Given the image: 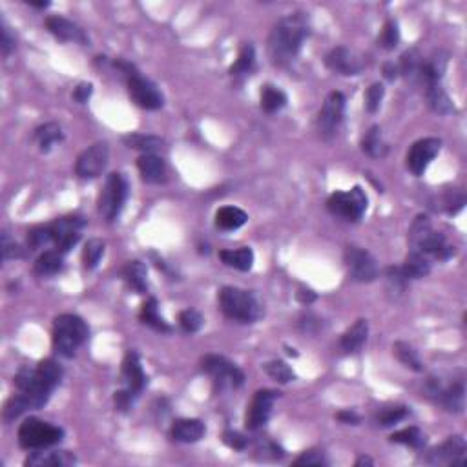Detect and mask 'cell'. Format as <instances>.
Wrapping results in <instances>:
<instances>
[{"label":"cell","mask_w":467,"mask_h":467,"mask_svg":"<svg viewBox=\"0 0 467 467\" xmlns=\"http://www.w3.org/2000/svg\"><path fill=\"white\" fill-rule=\"evenodd\" d=\"M307 35H309V26H307L305 17H301L300 13L281 19L269 37V55L272 62L278 66H285L290 60H294L296 55L300 53Z\"/></svg>","instance_id":"1"},{"label":"cell","mask_w":467,"mask_h":467,"mask_svg":"<svg viewBox=\"0 0 467 467\" xmlns=\"http://www.w3.org/2000/svg\"><path fill=\"white\" fill-rule=\"evenodd\" d=\"M411 251H416L425 257L445 261L455 254V246L449 245L443 234L436 232L429 221L427 216H418L414 219L409 232Z\"/></svg>","instance_id":"2"},{"label":"cell","mask_w":467,"mask_h":467,"mask_svg":"<svg viewBox=\"0 0 467 467\" xmlns=\"http://www.w3.org/2000/svg\"><path fill=\"white\" fill-rule=\"evenodd\" d=\"M219 309L223 314L230 320L241 321V323H254L263 316V307L257 298L248 290L237 289V287H223L217 294Z\"/></svg>","instance_id":"3"},{"label":"cell","mask_w":467,"mask_h":467,"mask_svg":"<svg viewBox=\"0 0 467 467\" xmlns=\"http://www.w3.org/2000/svg\"><path fill=\"white\" fill-rule=\"evenodd\" d=\"M88 339V325L75 314H60L53 321V347L60 356L71 358Z\"/></svg>","instance_id":"4"},{"label":"cell","mask_w":467,"mask_h":467,"mask_svg":"<svg viewBox=\"0 0 467 467\" xmlns=\"http://www.w3.org/2000/svg\"><path fill=\"white\" fill-rule=\"evenodd\" d=\"M65 438V429L39 418H28L19 427V443L24 449L39 451L59 443Z\"/></svg>","instance_id":"5"},{"label":"cell","mask_w":467,"mask_h":467,"mask_svg":"<svg viewBox=\"0 0 467 467\" xmlns=\"http://www.w3.org/2000/svg\"><path fill=\"white\" fill-rule=\"evenodd\" d=\"M203 373H207L219 391H228V389L241 387L245 382L243 371L234 365L225 356L208 355L201 359Z\"/></svg>","instance_id":"6"},{"label":"cell","mask_w":467,"mask_h":467,"mask_svg":"<svg viewBox=\"0 0 467 467\" xmlns=\"http://www.w3.org/2000/svg\"><path fill=\"white\" fill-rule=\"evenodd\" d=\"M128 197V182L121 173H110L106 179V187L99 197V214L106 221H115L123 210Z\"/></svg>","instance_id":"7"},{"label":"cell","mask_w":467,"mask_h":467,"mask_svg":"<svg viewBox=\"0 0 467 467\" xmlns=\"http://www.w3.org/2000/svg\"><path fill=\"white\" fill-rule=\"evenodd\" d=\"M330 214L343 217L347 221H359L367 210V196L359 187H355L349 192H334L327 201Z\"/></svg>","instance_id":"8"},{"label":"cell","mask_w":467,"mask_h":467,"mask_svg":"<svg viewBox=\"0 0 467 467\" xmlns=\"http://www.w3.org/2000/svg\"><path fill=\"white\" fill-rule=\"evenodd\" d=\"M345 266L349 275L359 283H371L378 278V265L369 252L358 246H349L345 251Z\"/></svg>","instance_id":"9"},{"label":"cell","mask_w":467,"mask_h":467,"mask_svg":"<svg viewBox=\"0 0 467 467\" xmlns=\"http://www.w3.org/2000/svg\"><path fill=\"white\" fill-rule=\"evenodd\" d=\"M345 112V97L339 92H332L325 99L323 108L318 117V130L323 139H332L338 132L339 124L343 121Z\"/></svg>","instance_id":"10"},{"label":"cell","mask_w":467,"mask_h":467,"mask_svg":"<svg viewBox=\"0 0 467 467\" xmlns=\"http://www.w3.org/2000/svg\"><path fill=\"white\" fill-rule=\"evenodd\" d=\"M427 396L436 400L442 407H445L449 413H460L464 409V398H466V389L462 382L457 384L443 385L440 380L429 378L425 384Z\"/></svg>","instance_id":"11"},{"label":"cell","mask_w":467,"mask_h":467,"mask_svg":"<svg viewBox=\"0 0 467 467\" xmlns=\"http://www.w3.org/2000/svg\"><path fill=\"white\" fill-rule=\"evenodd\" d=\"M110 148L106 143H95L86 148L77 159L75 172L83 179L99 178L104 172V168L108 164Z\"/></svg>","instance_id":"12"},{"label":"cell","mask_w":467,"mask_h":467,"mask_svg":"<svg viewBox=\"0 0 467 467\" xmlns=\"http://www.w3.org/2000/svg\"><path fill=\"white\" fill-rule=\"evenodd\" d=\"M128 94L133 103L144 110H159L164 104V97L158 86L139 74L128 79Z\"/></svg>","instance_id":"13"},{"label":"cell","mask_w":467,"mask_h":467,"mask_svg":"<svg viewBox=\"0 0 467 467\" xmlns=\"http://www.w3.org/2000/svg\"><path fill=\"white\" fill-rule=\"evenodd\" d=\"M442 141L436 137L420 139L411 146L407 153V168L414 176H422L434 158L440 153Z\"/></svg>","instance_id":"14"},{"label":"cell","mask_w":467,"mask_h":467,"mask_svg":"<svg viewBox=\"0 0 467 467\" xmlns=\"http://www.w3.org/2000/svg\"><path fill=\"white\" fill-rule=\"evenodd\" d=\"M467 443L462 436H449L440 448L433 449L425 458L431 466H462L466 462Z\"/></svg>","instance_id":"15"},{"label":"cell","mask_w":467,"mask_h":467,"mask_svg":"<svg viewBox=\"0 0 467 467\" xmlns=\"http://www.w3.org/2000/svg\"><path fill=\"white\" fill-rule=\"evenodd\" d=\"M278 398V393L275 391H269V389H263V391H257L252 398L251 405H248V411H246L245 423L246 427L256 431V429L263 427L272 414V407H274V402Z\"/></svg>","instance_id":"16"},{"label":"cell","mask_w":467,"mask_h":467,"mask_svg":"<svg viewBox=\"0 0 467 467\" xmlns=\"http://www.w3.org/2000/svg\"><path fill=\"white\" fill-rule=\"evenodd\" d=\"M325 65H327L329 69H332L334 74L347 75V77L349 75L362 74L365 68L364 59L356 51L345 48V46L330 49L329 55L325 57Z\"/></svg>","instance_id":"17"},{"label":"cell","mask_w":467,"mask_h":467,"mask_svg":"<svg viewBox=\"0 0 467 467\" xmlns=\"http://www.w3.org/2000/svg\"><path fill=\"white\" fill-rule=\"evenodd\" d=\"M48 30L62 42H79V44H88V37L80 30L79 26L62 17H49L46 20Z\"/></svg>","instance_id":"18"},{"label":"cell","mask_w":467,"mask_h":467,"mask_svg":"<svg viewBox=\"0 0 467 467\" xmlns=\"http://www.w3.org/2000/svg\"><path fill=\"white\" fill-rule=\"evenodd\" d=\"M75 464H77V458L68 451L44 452V449H39L26 458V466L30 467H69Z\"/></svg>","instance_id":"19"},{"label":"cell","mask_w":467,"mask_h":467,"mask_svg":"<svg viewBox=\"0 0 467 467\" xmlns=\"http://www.w3.org/2000/svg\"><path fill=\"white\" fill-rule=\"evenodd\" d=\"M123 378L128 385V389L132 393L139 394L146 385V374L143 371V365L139 362L137 353L130 350L128 355L124 356L123 362Z\"/></svg>","instance_id":"20"},{"label":"cell","mask_w":467,"mask_h":467,"mask_svg":"<svg viewBox=\"0 0 467 467\" xmlns=\"http://www.w3.org/2000/svg\"><path fill=\"white\" fill-rule=\"evenodd\" d=\"M137 168L143 179L146 182H162L167 179V167H164V161L161 158H158L155 153H143L141 158L137 159Z\"/></svg>","instance_id":"21"},{"label":"cell","mask_w":467,"mask_h":467,"mask_svg":"<svg viewBox=\"0 0 467 467\" xmlns=\"http://www.w3.org/2000/svg\"><path fill=\"white\" fill-rule=\"evenodd\" d=\"M205 434V423L197 418H182L172 425V438L176 442L194 443Z\"/></svg>","instance_id":"22"},{"label":"cell","mask_w":467,"mask_h":467,"mask_svg":"<svg viewBox=\"0 0 467 467\" xmlns=\"http://www.w3.org/2000/svg\"><path fill=\"white\" fill-rule=\"evenodd\" d=\"M367 336H369V323H367V320H358L353 327L345 330L339 345H341V349L347 355L358 353L364 347L365 341H367Z\"/></svg>","instance_id":"23"},{"label":"cell","mask_w":467,"mask_h":467,"mask_svg":"<svg viewBox=\"0 0 467 467\" xmlns=\"http://www.w3.org/2000/svg\"><path fill=\"white\" fill-rule=\"evenodd\" d=\"M400 269V274L403 275V280H420L423 275H427L431 272V263H429V257H425L423 254L416 251H411L405 257V263Z\"/></svg>","instance_id":"24"},{"label":"cell","mask_w":467,"mask_h":467,"mask_svg":"<svg viewBox=\"0 0 467 467\" xmlns=\"http://www.w3.org/2000/svg\"><path fill=\"white\" fill-rule=\"evenodd\" d=\"M425 95H427V103L433 112L440 113V115H449V113L455 112L451 99L445 94V90L442 88L440 83L425 86Z\"/></svg>","instance_id":"25"},{"label":"cell","mask_w":467,"mask_h":467,"mask_svg":"<svg viewBox=\"0 0 467 467\" xmlns=\"http://www.w3.org/2000/svg\"><path fill=\"white\" fill-rule=\"evenodd\" d=\"M219 257L226 266H232V269H237L241 272L251 271L252 263H254V252L248 246H241L236 251H221Z\"/></svg>","instance_id":"26"},{"label":"cell","mask_w":467,"mask_h":467,"mask_svg":"<svg viewBox=\"0 0 467 467\" xmlns=\"http://www.w3.org/2000/svg\"><path fill=\"white\" fill-rule=\"evenodd\" d=\"M248 216L241 208L223 207L216 212V225L221 230H237L246 223Z\"/></svg>","instance_id":"27"},{"label":"cell","mask_w":467,"mask_h":467,"mask_svg":"<svg viewBox=\"0 0 467 467\" xmlns=\"http://www.w3.org/2000/svg\"><path fill=\"white\" fill-rule=\"evenodd\" d=\"M423 57L420 55L418 49H409L402 55L400 60L398 71L411 83H420V75H422Z\"/></svg>","instance_id":"28"},{"label":"cell","mask_w":467,"mask_h":467,"mask_svg":"<svg viewBox=\"0 0 467 467\" xmlns=\"http://www.w3.org/2000/svg\"><path fill=\"white\" fill-rule=\"evenodd\" d=\"M65 254L59 251H48L44 254H40L39 260L35 261V274L42 275H55L57 272L62 271L65 266Z\"/></svg>","instance_id":"29"},{"label":"cell","mask_w":467,"mask_h":467,"mask_svg":"<svg viewBox=\"0 0 467 467\" xmlns=\"http://www.w3.org/2000/svg\"><path fill=\"white\" fill-rule=\"evenodd\" d=\"M124 281L128 283L130 289H133L139 294L146 292L148 281H146V266L141 261H130L128 265L124 266L123 271Z\"/></svg>","instance_id":"30"},{"label":"cell","mask_w":467,"mask_h":467,"mask_svg":"<svg viewBox=\"0 0 467 467\" xmlns=\"http://www.w3.org/2000/svg\"><path fill=\"white\" fill-rule=\"evenodd\" d=\"M65 139V133L57 123H48L40 126L35 132V141L39 144L40 152H49L55 144H59Z\"/></svg>","instance_id":"31"},{"label":"cell","mask_w":467,"mask_h":467,"mask_svg":"<svg viewBox=\"0 0 467 467\" xmlns=\"http://www.w3.org/2000/svg\"><path fill=\"white\" fill-rule=\"evenodd\" d=\"M141 321L148 325V327L159 330V332H170L172 330V327L162 320V316H159V307L155 298H150L143 305V309H141Z\"/></svg>","instance_id":"32"},{"label":"cell","mask_w":467,"mask_h":467,"mask_svg":"<svg viewBox=\"0 0 467 467\" xmlns=\"http://www.w3.org/2000/svg\"><path fill=\"white\" fill-rule=\"evenodd\" d=\"M362 150H364L369 158H384L387 153V144H385L384 137H382V130L380 126H373L369 132L365 133L364 141H362Z\"/></svg>","instance_id":"33"},{"label":"cell","mask_w":467,"mask_h":467,"mask_svg":"<svg viewBox=\"0 0 467 467\" xmlns=\"http://www.w3.org/2000/svg\"><path fill=\"white\" fill-rule=\"evenodd\" d=\"M287 104V95L280 88H275L272 84H265L261 88V108L266 113L280 112Z\"/></svg>","instance_id":"34"},{"label":"cell","mask_w":467,"mask_h":467,"mask_svg":"<svg viewBox=\"0 0 467 467\" xmlns=\"http://www.w3.org/2000/svg\"><path fill=\"white\" fill-rule=\"evenodd\" d=\"M393 350H394V355H396V358H398L400 362L405 365V367L416 371V373H422L423 364H422V359H420L418 353L414 350L413 345L405 343V341H396Z\"/></svg>","instance_id":"35"},{"label":"cell","mask_w":467,"mask_h":467,"mask_svg":"<svg viewBox=\"0 0 467 467\" xmlns=\"http://www.w3.org/2000/svg\"><path fill=\"white\" fill-rule=\"evenodd\" d=\"M37 373H39L40 380L44 382L46 387H49L53 391L57 385L60 384L62 380V367H60L55 359H42L37 367Z\"/></svg>","instance_id":"36"},{"label":"cell","mask_w":467,"mask_h":467,"mask_svg":"<svg viewBox=\"0 0 467 467\" xmlns=\"http://www.w3.org/2000/svg\"><path fill=\"white\" fill-rule=\"evenodd\" d=\"M256 66V51H254V46L245 44L239 51V57H237L236 65L230 68L232 77H241V75H248Z\"/></svg>","instance_id":"37"},{"label":"cell","mask_w":467,"mask_h":467,"mask_svg":"<svg viewBox=\"0 0 467 467\" xmlns=\"http://www.w3.org/2000/svg\"><path fill=\"white\" fill-rule=\"evenodd\" d=\"M391 442L403 443V445H409V448L413 449H420L425 445V434L418 427H405L398 431V433H394L391 436Z\"/></svg>","instance_id":"38"},{"label":"cell","mask_w":467,"mask_h":467,"mask_svg":"<svg viewBox=\"0 0 467 467\" xmlns=\"http://www.w3.org/2000/svg\"><path fill=\"white\" fill-rule=\"evenodd\" d=\"M124 143L133 150H141L144 153H153L162 146V139L153 137V135H128L124 137Z\"/></svg>","instance_id":"39"},{"label":"cell","mask_w":467,"mask_h":467,"mask_svg":"<svg viewBox=\"0 0 467 467\" xmlns=\"http://www.w3.org/2000/svg\"><path fill=\"white\" fill-rule=\"evenodd\" d=\"M104 246L106 245H104L103 239H97V237L86 243L83 252V263L88 271H94L95 266L99 265V261H101L104 254Z\"/></svg>","instance_id":"40"},{"label":"cell","mask_w":467,"mask_h":467,"mask_svg":"<svg viewBox=\"0 0 467 467\" xmlns=\"http://www.w3.org/2000/svg\"><path fill=\"white\" fill-rule=\"evenodd\" d=\"M30 409H33L31 400L28 398L24 393H20V394H17V396H13L10 402L6 403L4 418L8 420V422H11V420L19 418L20 414L26 413V411H30Z\"/></svg>","instance_id":"41"},{"label":"cell","mask_w":467,"mask_h":467,"mask_svg":"<svg viewBox=\"0 0 467 467\" xmlns=\"http://www.w3.org/2000/svg\"><path fill=\"white\" fill-rule=\"evenodd\" d=\"M265 373L271 376L272 380H275L278 384H289L294 380V371L290 369L285 362H280V359H274V362H269L265 365Z\"/></svg>","instance_id":"42"},{"label":"cell","mask_w":467,"mask_h":467,"mask_svg":"<svg viewBox=\"0 0 467 467\" xmlns=\"http://www.w3.org/2000/svg\"><path fill=\"white\" fill-rule=\"evenodd\" d=\"M400 40V31H398V24L394 22V20H387L384 26V30H382V35H380V46L385 49H394L396 44H398Z\"/></svg>","instance_id":"43"},{"label":"cell","mask_w":467,"mask_h":467,"mask_svg":"<svg viewBox=\"0 0 467 467\" xmlns=\"http://www.w3.org/2000/svg\"><path fill=\"white\" fill-rule=\"evenodd\" d=\"M179 325L187 332H197L203 327V316L194 309L182 310L181 314H179Z\"/></svg>","instance_id":"44"},{"label":"cell","mask_w":467,"mask_h":467,"mask_svg":"<svg viewBox=\"0 0 467 467\" xmlns=\"http://www.w3.org/2000/svg\"><path fill=\"white\" fill-rule=\"evenodd\" d=\"M384 84L374 83L369 90H367V94H365V108L369 110L371 113L378 112L380 104H382V99H384Z\"/></svg>","instance_id":"45"},{"label":"cell","mask_w":467,"mask_h":467,"mask_svg":"<svg viewBox=\"0 0 467 467\" xmlns=\"http://www.w3.org/2000/svg\"><path fill=\"white\" fill-rule=\"evenodd\" d=\"M407 414L409 411L405 407L384 409V411L378 414V423L380 425H384V427H389V425H394V423H398L400 420L405 418Z\"/></svg>","instance_id":"46"},{"label":"cell","mask_w":467,"mask_h":467,"mask_svg":"<svg viewBox=\"0 0 467 467\" xmlns=\"http://www.w3.org/2000/svg\"><path fill=\"white\" fill-rule=\"evenodd\" d=\"M327 458H325L323 451L312 449V451H305L300 458H296L294 466H325Z\"/></svg>","instance_id":"47"},{"label":"cell","mask_w":467,"mask_h":467,"mask_svg":"<svg viewBox=\"0 0 467 467\" xmlns=\"http://www.w3.org/2000/svg\"><path fill=\"white\" fill-rule=\"evenodd\" d=\"M15 257H22V248L11 239L8 232H2V260L8 261Z\"/></svg>","instance_id":"48"},{"label":"cell","mask_w":467,"mask_h":467,"mask_svg":"<svg viewBox=\"0 0 467 467\" xmlns=\"http://www.w3.org/2000/svg\"><path fill=\"white\" fill-rule=\"evenodd\" d=\"M223 440H225V443L228 445V448L236 449V451H243V449L248 445V440H246L243 434L236 433V431H225Z\"/></svg>","instance_id":"49"},{"label":"cell","mask_w":467,"mask_h":467,"mask_svg":"<svg viewBox=\"0 0 467 467\" xmlns=\"http://www.w3.org/2000/svg\"><path fill=\"white\" fill-rule=\"evenodd\" d=\"M137 394L132 393V391H119V393H115V396H113V402H115V407L119 409V411H128L130 407H132L133 403V398H135Z\"/></svg>","instance_id":"50"},{"label":"cell","mask_w":467,"mask_h":467,"mask_svg":"<svg viewBox=\"0 0 467 467\" xmlns=\"http://www.w3.org/2000/svg\"><path fill=\"white\" fill-rule=\"evenodd\" d=\"M257 452H261V457L266 458L271 457L272 460H278V458L283 457V451H281L275 443L272 442H265V443H257Z\"/></svg>","instance_id":"51"},{"label":"cell","mask_w":467,"mask_h":467,"mask_svg":"<svg viewBox=\"0 0 467 467\" xmlns=\"http://www.w3.org/2000/svg\"><path fill=\"white\" fill-rule=\"evenodd\" d=\"M0 48H2V55L8 57L11 53V49L15 48V39L10 35V30L2 24V40H0Z\"/></svg>","instance_id":"52"},{"label":"cell","mask_w":467,"mask_h":467,"mask_svg":"<svg viewBox=\"0 0 467 467\" xmlns=\"http://www.w3.org/2000/svg\"><path fill=\"white\" fill-rule=\"evenodd\" d=\"M92 92H94V86H92V84H88V83H83V84H79L77 88H75L74 99L77 101V103L84 104L90 99Z\"/></svg>","instance_id":"53"},{"label":"cell","mask_w":467,"mask_h":467,"mask_svg":"<svg viewBox=\"0 0 467 467\" xmlns=\"http://www.w3.org/2000/svg\"><path fill=\"white\" fill-rule=\"evenodd\" d=\"M312 325H320V320H318L316 316L307 314V316H303V318H301L300 327H301V330H303V332H316V330L312 329Z\"/></svg>","instance_id":"54"},{"label":"cell","mask_w":467,"mask_h":467,"mask_svg":"<svg viewBox=\"0 0 467 467\" xmlns=\"http://www.w3.org/2000/svg\"><path fill=\"white\" fill-rule=\"evenodd\" d=\"M336 418L341 420L343 423H353V425H358L359 423V416L355 413V411H343V413H338Z\"/></svg>","instance_id":"55"},{"label":"cell","mask_w":467,"mask_h":467,"mask_svg":"<svg viewBox=\"0 0 467 467\" xmlns=\"http://www.w3.org/2000/svg\"><path fill=\"white\" fill-rule=\"evenodd\" d=\"M398 74H400L398 68H396V66H394L393 62H387V65L384 66V75H385V77H387V79L393 80L394 77H396V75H398Z\"/></svg>","instance_id":"56"},{"label":"cell","mask_w":467,"mask_h":467,"mask_svg":"<svg viewBox=\"0 0 467 467\" xmlns=\"http://www.w3.org/2000/svg\"><path fill=\"white\" fill-rule=\"evenodd\" d=\"M298 298H300L303 303H312V301L316 300V294L312 290H300V292H298Z\"/></svg>","instance_id":"57"},{"label":"cell","mask_w":467,"mask_h":467,"mask_svg":"<svg viewBox=\"0 0 467 467\" xmlns=\"http://www.w3.org/2000/svg\"><path fill=\"white\" fill-rule=\"evenodd\" d=\"M364 464H367V466H373V460H371V458H365V457H362V458H358V460H356V467L364 466Z\"/></svg>","instance_id":"58"},{"label":"cell","mask_w":467,"mask_h":467,"mask_svg":"<svg viewBox=\"0 0 467 467\" xmlns=\"http://www.w3.org/2000/svg\"><path fill=\"white\" fill-rule=\"evenodd\" d=\"M28 4L33 6V8H40V10H44V8H48L49 6V2H30V0H28Z\"/></svg>","instance_id":"59"}]
</instances>
